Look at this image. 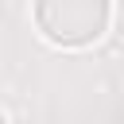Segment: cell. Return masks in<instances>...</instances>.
<instances>
[{
  "mask_svg": "<svg viewBox=\"0 0 124 124\" xmlns=\"http://www.w3.org/2000/svg\"><path fill=\"white\" fill-rule=\"evenodd\" d=\"M35 23L54 46H85L101 39L108 23V4L105 0H50L35 4Z\"/></svg>",
  "mask_w": 124,
  "mask_h": 124,
  "instance_id": "obj_1",
  "label": "cell"
},
{
  "mask_svg": "<svg viewBox=\"0 0 124 124\" xmlns=\"http://www.w3.org/2000/svg\"><path fill=\"white\" fill-rule=\"evenodd\" d=\"M0 124H8V116H4V112H0Z\"/></svg>",
  "mask_w": 124,
  "mask_h": 124,
  "instance_id": "obj_2",
  "label": "cell"
}]
</instances>
